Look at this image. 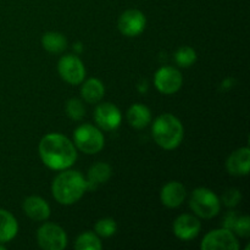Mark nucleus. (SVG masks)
Returning a JSON list of instances; mask_svg holds the SVG:
<instances>
[{
	"label": "nucleus",
	"instance_id": "f257e3e1",
	"mask_svg": "<svg viewBox=\"0 0 250 250\" xmlns=\"http://www.w3.org/2000/svg\"><path fill=\"white\" fill-rule=\"evenodd\" d=\"M39 155L51 170L62 171L77 160V150L72 142L60 133H49L39 143Z\"/></svg>",
	"mask_w": 250,
	"mask_h": 250
},
{
	"label": "nucleus",
	"instance_id": "f03ea898",
	"mask_svg": "<svg viewBox=\"0 0 250 250\" xmlns=\"http://www.w3.org/2000/svg\"><path fill=\"white\" fill-rule=\"evenodd\" d=\"M87 190L82 173L75 170H62L53 181L51 192L59 204L72 205L77 203Z\"/></svg>",
	"mask_w": 250,
	"mask_h": 250
},
{
	"label": "nucleus",
	"instance_id": "7ed1b4c3",
	"mask_svg": "<svg viewBox=\"0 0 250 250\" xmlns=\"http://www.w3.org/2000/svg\"><path fill=\"white\" fill-rule=\"evenodd\" d=\"M151 134L159 146L165 150H172L182 143L185 128L182 122L172 114H163L154 121Z\"/></svg>",
	"mask_w": 250,
	"mask_h": 250
},
{
	"label": "nucleus",
	"instance_id": "20e7f679",
	"mask_svg": "<svg viewBox=\"0 0 250 250\" xmlns=\"http://www.w3.org/2000/svg\"><path fill=\"white\" fill-rule=\"evenodd\" d=\"M189 207L197 216L202 219H212L220 212L221 202L211 189L200 187L193 190Z\"/></svg>",
	"mask_w": 250,
	"mask_h": 250
},
{
	"label": "nucleus",
	"instance_id": "39448f33",
	"mask_svg": "<svg viewBox=\"0 0 250 250\" xmlns=\"http://www.w3.org/2000/svg\"><path fill=\"white\" fill-rule=\"evenodd\" d=\"M73 142L76 148L80 149L82 153L97 154L104 148L105 139L102 131L95 126L84 124L78 126L73 132Z\"/></svg>",
	"mask_w": 250,
	"mask_h": 250
},
{
	"label": "nucleus",
	"instance_id": "423d86ee",
	"mask_svg": "<svg viewBox=\"0 0 250 250\" xmlns=\"http://www.w3.org/2000/svg\"><path fill=\"white\" fill-rule=\"evenodd\" d=\"M39 247L45 250H62L67 246V236L62 227L56 224H44L37 232Z\"/></svg>",
	"mask_w": 250,
	"mask_h": 250
},
{
	"label": "nucleus",
	"instance_id": "0eeeda50",
	"mask_svg": "<svg viewBox=\"0 0 250 250\" xmlns=\"http://www.w3.org/2000/svg\"><path fill=\"white\" fill-rule=\"evenodd\" d=\"M58 70L61 78L70 84H81L85 77V67L77 55L67 54L59 60Z\"/></svg>",
	"mask_w": 250,
	"mask_h": 250
},
{
	"label": "nucleus",
	"instance_id": "6e6552de",
	"mask_svg": "<svg viewBox=\"0 0 250 250\" xmlns=\"http://www.w3.org/2000/svg\"><path fill=\"white\" fill-rule=\"evenodd\" d=\"M203 250H238L239 243L236 234L227 229H214L203 238Z\"/></svg>",
	"mask_w": 250,
	"mask_h": 250
},
{
	"label": "nucleus",
	"instance_id": "1a4fd4ad",
	"mask_svg": "<svg viewBox=\"0 0 250 250\" xmlns=\"http://www.w3.org/2000/svg\"><path fill=\"white\" fill-rule=\"evenodd\" d=\"M154 84L163 94H175L183 84V77L180 71L171 66H164L156 71Z\"/></svg>",
	"mask_w": 250,
	"mask_h": 250
},
{
	"label": "nucleus",
	"instance_id": "9d476101",
	"mask_svg": "<svg viewBox=\"0 0 250 250\" xmlns=\"http://www.w3.org/2000/svg\"><path fill=\"white\" fill-rule=\"evenodd\" d=\"M146 15L137 9L126 10L117 22L120 32L126 37L139 36L146 28Z\"/></svg>",
	"mask_w": 250,
	"mask_h": 250
},
{
	"label": "nucleus",
	"instance_id": "9b49d317",
	"mask_svg": "<svg viewBox=\"0 0 250 250\" xmlns=\"http://www.w3.org/2000/svg\"><path fill=\"white\" fill-rule=\"evenodd\" d=\"M94 120L104 131H114L121 125L122 115L116 105L111 103H102L95 107Z\"/></svg>",
	"mask_w": 250,
	"mask_h": 250
},
{
	"label": "nucleus",
	"instance_id": "f8f14e48",
	"mask_svg": "<svg viewBox=\"0 0 250 250\" xmlns=\"http://www.w3.org/2000/svg\"><path fill=\"white\" fill-rule=\"evenodd\" d=\"M202 224L190 214L180 215L173 222V233L181 241H192L199 234Z\"/></svg>",
	"mask_w": 250,
	"mask_h": 250
},
{
	"label": "nucleus",
	"instance_id": "ddd939ff",
	"mask_svg": "<svg viewBox=\"0 0 250 250\" xmlns=\"http://www.w3.org/2000/svg\"><path fill=\"white\" fill-rule=\"evenodd\" d=\"M186 197H187V190L182 183L177 181L168 182L161 188L160 200L166 208H178L183 204Z\"/></svg>",
	"mask_w": 250,
	"mask_h": 250
},
{
	"label": "nucleus",
	"instance_id": "4468645a",
	"mask_svg": "<svg viewBox=\"0 0 250 250\" xmlns=\"http://www.w3.org/2000/svg\"><path fill=\"white\" fill-rule=\"evenodd\" d=\"M226 168L232 176H247L250 168L249 148H239L229 156L226 161Z\"/></svg>",
	"mask_w": 250,
	"mask_h": 250
},
{
	"label": "nucleus",
	"instance_id": "2eb2a0df",
	"mask_svg": "<svg viewBox=\"0 0 250 250\" xmlns=\"http://www.w3.org/2000/svg\"><path fill=\"white\" fill-rule=\"evenodd\" d=\"M23 211L27 216L33 221H45L50 216V207L48 203L41 197L32 195L24 199Z\"/></svg>",
	"mask_w": 250,
	"mask_h": 250
},
{
	"label": "nucleus",
	"instance_id": "dca6fc26",
	"mask_svg": "<svg viewBox=\"0 0 250 250\" xmlns=\"http://www.w3.org/2000/svg\"><path fill=\"white\" fill-rule=\"evenodd\" d=\"M111 166L106 163H98L89 168L85 180L87 190H95L106 183L111 177Z\"/></svg>",
	"mask_w": 250,
	"mask_h": 250
},
{
	"label": "nucleus",
	"instance_id": "f3484780",
	"mask_svg": "<svg viewBox=\"0 0 250 250\" xmlns=\"http://www.w3.org/2000/svg\"><path fill=\"white\" fill-rule=\"evenodd\" d=\"M127 121L134 128H144L151 121L150 110L143 104H133L127 111Z\"/></svg>",
	"mask_w": 250,
	"mask_h": 250
},
{
	"label": "nucleus",
	"instance_id": "a211bd4d",
	"mask_svg": "<svg viewBox=\"0 0 250 250\" xmlns=\"http://www.w3.org/2000/svg\"><path fill=\"white\" fill-rule=\"evenodd\" d=\"M19 232V224L10 211L0 209V243L12 241Z\"/></svg>",
	"mask_w": 250,
	"mask_h": 250
},
{
	"label": "nucleus",
	"instance_id": "6ab92c4d",
	"mask_svg": "<svg viewBox=\"0 0 250 250\" xmlns=\"http://www.w3.org/2000/svg\"><path fill=\"white\" fill-rule=\"evenodd\" d=\"M81 94L88 104H97L104 97L105 87L102 81L98 78H89L82 84Z\"/></svg>",
	"mask_w": 250,
	"mask_h": 250
},
{
	"label": "nucleus",
	"instance_id": "aec40b11",
	"mask_svg": "<svg viewBox=\"0 0 250 250\" xmlns=\"http://www.w3.org/2000/svg\"><path fill=\"white\" fill-rule=\"evenodd\" d=\"M42 45L46 51L53 54L62 53L67 48V39L59 32H48L42 37Z\"/></svg>",
	"mask_w": 250,
	"mask_h": 250
},
{
	"label": "nucleus",
	"instance_id": "412c9836",
	"mask_svg": "<svg viewBox=\"0 0 250 250\" xmlns=\"http://www.w3.org/2000/svg\"><path fill=\"white\" fill-rule=\"evenodd\" d=\"M75 248L77 250H100L102 242L99 237L93 232H84L76 239Z\"/></svg>",
	"mask_w": 250,
	"mask_h": 250
},
{
	"label": "nucleus",
	"instance_id": "4be33fe9",
	"mask_svg": "<svg viewBox=\"0 0 250 250\" xmlns=\"http://www.w3.org/2000/svg\"><path fill=\"white\" fill-rule=\"evenodd\" d=\"M175 61L181 67H189L197 61V53L190 46H181L176 50Z\"/></svg>",
	"mask_w": 250,
	"mask_h": 250
},
{
	"label": "nucleus",
	"instance_id": "5701e85b",
	"mask_svg": "<svg viewBox=\"0 0 250 250\" xmlns=\"http://www.w3.org/2000/svg\"><path fill=\"white\" fill-rule=\"evenodd\" d=\"M95 234L103 238H109V237L114 236L117 231V224L114 219H100L99 221L95 224L94 226Z\"/></svg>",
	"mask_w": 250,
	"mask_h": 250
},
{
	"label": "nucleus",
	"instance_id": "b1692460",
	"mask_svg": "<svg viewBox=\"0 0 250 250\" xmlns=\"http://www.w3.org/2000/svg\"><path fill=\"white\" fill-rule=\"evenodd\" d=\"M65 110L67 116L73 121H81L85 115L84 105L80 99H76V98H72L66 103Z\"/></svg>",
	"mask_w": 250,
	"mask_h": 250
},
{
	"label": "nucleus",
	"instance_id": "393cba45",
	"mask_svg": "<svg viewBox=\"0 0 250 250\" xmlns=\"http://www.w3.org/2000/svg\"><path fill=\"white\" fill-rule=\"evenodd\" d=\"M231 231L239 237L247 238L250 234V219L248 216H237L233 225L231 227Z\"/></svg>",
	"mask_w": 250,
	"mask_h": 250
},
{
	"label": "nucleus",
	"instance_id": "a878e982",
	"mask_svg": "<svg viewBox=\"0 0 250 250\" xmlns=\"http://www.w3.org/2000/svg\"><path fill=\"white\" fill-rule=\"evenodd\" d=\"M241 199L242 194L239 193L238 189H236V188L227 189L226 192L224 193V195H222V202H224V204L229 208H233L236 207V205H238Z\"/></svg>",
	"mask_w": 250,
	"mask_h": 250
},
{
	"label": "nucleus",
	"instance_id": "bb28decb",
	"mask_svg": "<svg viewBox=\"0 0 250 250\" xmlns=\"http://www.w3.org/2000/svg\"><path fill=\"white\" fill-rule=\"evenodd\" d=\"M237 216H238V215H237L236 212L229 211L224 219V229H229V231H231V227H232V225H233L234 220H236Z\"/></svg>",
	"mask_w": 250,
	"mask_h": 250
},
{
	"label": "nucleus",
	"instance_id": "cd10ccee",
	"mask_svg": "<svg viewBox=\"0 0 250 250\" xmlns=\"http://www.w3.org/2000/svg\"><path fill=\"white\" fill-rule=\"evenodd\" d=\"M0 249H1V250H4V249H5V247H2V246H0Z\"/></svg>",
	"mask_w": 250,
	"mask_h": 250
}]
</instances>
